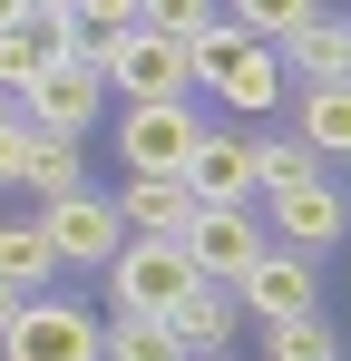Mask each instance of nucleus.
<instances>
[{
    "label": "nucleus",
    "mask_w": 351,
    "mask_h": 361,
    "mask_svg": "<svg viewBox=\"0 0 351 361\" xmlns=\"http://www.w3.org/2000/svg\"><path fill=\"white\" fill-rule=\"evenodd\" d=\"M166 322L185 332V352H225L234 332H244V293H234V283H195V293L176 302Z\"/></svg>",
    "instance_id": "14"
},
{
    "label": "nucleus",
    "mask_w": 351,
    "mask_h": 361,
    "mask_svg": "<svg viewBox=\"0 0 351 361\" xmlns=\"http://www.w3.org/2000/svg\"><path fill=\"white\" fill-rule=\"evenodd\" d=\"M195 361H225V352H195Z\"/></svg>",
    "instance_id": "29"
},
{
    "label": "nucleus",
    "mask_w": 351,
    "mask_h": 361,
    "mask_svg": "<svg viewBox=\"0 0 351 361\" xmlns=\"http://www.w3.org/2000/svg\"><path fill=\"white\" fill-rule=\"evenodd\" d=\"M30 166V118H0V185Z\"/></svg>",
    "instance_id": "25"
},
{
    "label": "nucleus",
    "mask_w": 351,
    "mask_h": 361,
    "mask_svg": "<svg viewBox=\"0 0 351 361\" xmlns=\"http://www.w3.org/2000/svg\"><path fill=\"white\" fill-rule=\"evenodd\" d=\"M244 312H264V322H292V312H312V254L273 244V254L244 274Z\"/></svg>",
    "instance_id": "12"
},
{
    "label": "nucleus",
    "mask_w": 351,
    "mask_h": 361,
    "mask_svg": "<svg viewBox=\"0 0 351 361\" xmlns=\"http://www.w3.org/2000/svg\"><path fill=\"white\" fill-rule=\"evenodd\" d=\"M88 59H98L108 88H127V108H137V98H185V88H195V39H166V30H147V20L117 30V39H98Z\"/></svg>",
    "instance_id": "2"
},
{
    "label": "nucleus",
    "mask_w": 351,
    "mask_h": 361,
    "mask_svg": "<svg viewBox=\"0 0 351 361\" xmlns=\"http://www.w3.org/2000/svg\"><path fill=\"white\" fill-rule=\"evenodd\" d=\"M39 225H49V244H58V264H117L127 254V205H108V195H58V205H39Z\"/></svg>",
    "instance_id": "7"
},
{
    "label": "nucleus",
    "mask_w": 351,
    "mask_h": 361,
    "mask_svg": "<svg viewBox=\"0 0 351 361\" xmlns=\"http://www.w3.org/2000/svg\"><path fill=\"white\" fill-rule=\"evenodd\" d=\"M0 274H10L20 293H39V283L58 274V244H49L39 215H30V225H10V215H0Z\"/></svg>",
    "instance_id": "18"
},
{
    "label": "nucleus",
    "mask_w": 351,
    "mask_h": 361,
    "mask_svg": "<svg viewBox=\"0 0 351 361\" xmlns=\"http://www.w3.org/2000/svg\"><path fill=\"white\" fill-rule=\"evenodd\" d=\"M273 49H283V68H292V78H312V88H322V78H351V30H342V20H322V10L292 20Z\"/></svg>",
    "instance_id": "13"
},
{
    "label": "nucleus",
    "mask_w": 351,
    "mask_h": 361,
    "mask_svg": "<svg viewBox=\"0 0 351 361\" xmlns=\"http://www.w3.org/2000/svg\"><path fill=\"white\" fill-rule=\"evenodd\" d=\"M264 225H273L292 254H332V244L351 235V205H342V185H332V176H312V185L264 195Z\"/></svg>",
    "instance_id": "8"
},
{
    "label": "nucleus",
    "mask_w": 351,
    "mask_h": 361,
    "mask_svg": "<svg viewBox=\"0 0 351 361\" xmlns=\"http://www.w3.org/2000/svg\"><path fill=\"white\" fill-rule=\"evenodd\" d=\"M195 78L225 98L234 118H264V108H283V78H292V68H283V49L254 39L244 20H215V30L195 39Z\"/></svg>",
    "instance_id": "1"
},
{
    "label": "nucleus",
    "mask_w": 351,
    "mask_h": 361,
    "mask_svg": "<svg viewBox=\"0 0 351 361\" xmlns=\"http://www.w3.org/2000/svg\"><path fill=\"white\" fill-rule=\"evenodd\" d=\"M185 185H195L205 205H254V195H264V157H254L234 127H205V147H195Z\"/></svg>",
    "instance_id": "10"
},
{
    "label": "nucleus",
    "mask_w": 351,
    "mask_h": 361,
    "mask_svg": "<svg viewBox=\"0 0 351 361\" xmlns=\"http://www.w3.org/2000/svg\"><path fill=\"white\" fill-rule=\"evenodd\" d=\"M254 157H264V195H283V185H312V176H322V147H312L302 127H292V137H264Z\"/></svg>",
    "instance_id": "19"
},
{
    "label": "nucleus",
    "mask_w": 351,
    "mask_h": 361,
    "mask_svg": "<svg viewBox=\"0 0 351 361\" xmlns=\"http://www.w3.org/2000/svg\"><path fill=\"white\" fill-rule=\"evenodd\" d=\"M147 30H166V39H205V30H215V0H147Z\"/></svg>",
    "instance_id": "23"
},
{
    "label": "nucleus",
    "mask_w": 351,
    "mask_h": 361,
    "mask_svg": "<svg viewBox=\"0 0 351 361\" xmlns=\"http://www.w3.org/2000/svg\"><path fill=\"white\" fill-rule=\"evenodd\" d=\"M30 10H78V0H30Z\"/></svg>",
    "instance_id": "28"
},
{
    "label": "nucleus",
    "mask_w": 351,
    "mask_h": 361,
    "mask_svg": "<svg viewBox=\"0 0 351 361\" xmlns=\"http://www.w3.org/2000/svg\"><path fill=\"white\" fill-rule=\"evenodd\" d=\"M108 361H195V352H185V332L166 312H117L108 322Z\"/></svg>",
    "instance_id": "17"
},
{
    "label": "nucleus",
    "mask_w": 351,
    "mask_h": 361,
    "mask_svg": "<svg viewBox=\"0 0 351 361\" xmlns=\"http://www.w3.org/2000/svg\"><path fill=\"white\" fill-rule=\"evenodd\" d=\"M0 30H30V0H0Z\"/></svg>",
    "instance_id": "27"
},
{
    "label": "nucleus",
    "mask_w": 351,
    "mask_h": 361,
    "mask_svg": "<svg viewBox=\"0 0 351 361\" xmlns=\"http://www.w3.org/2000/svg\"><path fill=\"white\" fill-rule=\"evenodd\" d=\"M20 108H30V127L88 137V127H98V108H108V78H98V59H49V68H39V88H30Z\"/></svg>",
    "instance_id": "9"
},
{
    "label": "nucleus",
    "mask_w": 351,
    "mask_h": 361,
    "mask_svg": "<svg viewBox=\"0 0 351 361\" xmlns=\"http://www.w3.org/2000/svg\"><path fill=\"white\" fill-rule=\"evenodd\" d=\"M185 254H195V274H205V283H234V293H244V274L273 254V225H264L254 205H205V215H195V235H185Z\"/></svg>",
    "instance_id": "6"
},
{
    "label": "nucleus",
    "mask_w": 351,
    "mask_h": 361,
    "mask_svg": "<svg viewBox=\"0 0 351 361\" xmlns=\"http://www.w3.org/2000/svg\"><path fill=\"white\" fill-rule=\"evenodd\" d=\"M78 20H88V39H117V30L147 20V0H78Z\"/></svg>",
    "instance_id": "24"
},
{
    "label": "nucleus",
    "mask_w": 351,
    "mask_h": 361,
    "mask_svg": "<svg viewBox=\"0 0 351 361\" xmlns=\"http://www.w3.org/2000/svg\"><path fill=\"white\" fill-rule=\"evenodd\" d=\"M273 332V361H342V332L322 312H292V322H264Z\"/></svg>",
    "instance_id": "20"
},
{
    "label": "nucleus",
    "mask_w": 351,
    "mask_h": 361,
    "mask_svg": "<svg viewBox=\"0 0 351 361\" xmlns=\"http://www.w3.org/2000/svg\"><path fill=\"white\" fill-rule=\"evenodd\" d=\"M205 274H195V254L176 235H137L127 254L108 264V293H117V312H176V302L195 293Z\"/></svg>",
    "instance_id": "3"
},
{
    "label": "nucleus",
    "mask_w": 351,
    "mask_h": 361,
    "mask_svg": "<svg viewBox=\"0 0 351 361\" xmlns=\"http://www.w3.org/2000/svg\"><path fill=\"white\" fill-rule=\"evenodd\" d=\"M195 147H205V127H195L185 98H137V108L117 118V157H127L137 176H185Z\"/></svg>",
    "instance_id": "4"
},
{
    "label": "nucleus",
    "mask_w": 351,
    "mask_h": 361,
    "mask_svg": "<svg viewBox=\"0 0 351 361\" xmlns=\"http://www.w3.org/2000/svg\"><path fill=\"white\" fill-rule=\"evenodd\" d=\"M312 10H322V0H225V20H244L254 39H283L292 20H312Z\"/></svg>",
    "instance_id": "22"
},
{
    "label": "nucleus",
    "mask_w": 351,
    "mask_h": 361,
    "mask_svg": "<svg viewBox=\"0 0 351 361\" xmlns=\"http://www.w3.org/2000/svg\"><path fill=\"white\" fill-rule=\"evenodd\" d=\"M292 127H302L322 157H351V78H322V88H302Z\"/></svg>",
    "instance_id": "16"
},
{
    "label": "nucleus",
    "mask_w": 351,
    "mask_h": 361,
    "mask_svg": "<svg viewBox=\"0 0 351 361\" xmlns=\"http://www.w3.org/2000/svg\"><path fill=\"white\" fill-rule=\"evenodd\" d=\"M0 352H10V361H108V332L88 322V302H68V293H30Z\"/></svg>",
    "instance_id": "5"
},
{
    "label": "nucleus",
    "mask_w": 351,
    "mask_h": 361,
    "mask_svg": "<svg viewBox=\"0 0 351 361\" xmlns=\"http://www.w3.org/2000/svg\"><path fill=\"white\" fill-rule=\"evenodd\" d=\"M20 302H30V293H20V283L0 274V342H10V322H20Z\"/></svg>",
    "instance_id": "26"
},
{
    "label": "nucleus",
    "mask_w": 351,
    "mask_h": 361,
    "mask_svg": "<svg viewBox=\"0 0 351 361\" xmlns=\"http://www.w3.org/2000/svg\"><path fill=\"white\" fill-rule=\"evenodd\" d=\"M39 39H30V30H0V98H30V88H39Z\"/></svg>",
    "instance_id": "21"
},
{
    "label": "nucleus",
    "mask_w": 351,
    "mask_h": 361,
    "mask_svg": "<svg viewBox=\"0 0 351 361\" xmlns=\"http://www.w3.org/2000/svg\"><path fill=\"white\" fill-rule=\"evenodd\" d=\"M117 205H127V225H137V235H176V244L195 235V215H205V195H195L185 176H127Z\"/></svg>",
    "instance_id": "11"
},
{
    "label": "nucleus",
    "mask_w": 351,
    "mask_h": 361,
    "mask_svg": "<svg viewBox=\"0 0 351 361\" xmlns=\"http://www.w3.org/2000/svg\"><path fill=\"white\" fill-rule=\"evenodd\" d=\"M20 185H30L39 205L78 195V185H88V166H78V137H58V127H30V166H20Z\"/></svg>",
    "instance_id": "15"
}]
</instances>
